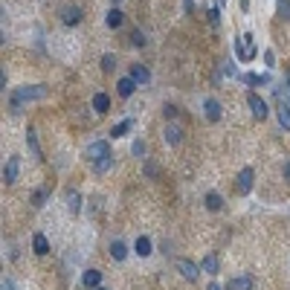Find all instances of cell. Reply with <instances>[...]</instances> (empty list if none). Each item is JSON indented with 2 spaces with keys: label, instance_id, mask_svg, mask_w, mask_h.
<instances>
[{
  "label": "cell",
  "instance_id": "obj_1",
  "mask_svg": "<svg viewBox=\"0 0 290 290\" xmlns=\"http://www.w3.org/2000/svg\"><path fill=\"white\" fill-rule=\"evenodd\" d=\"M46 84H26V87H21V90H15L12 93V102H9V110L15 116L21 113V104L23 102H35V99H44L46 96Z\"/></svg>",
  "mask_w": 290,
  "mask_h": 290
},
{
  "label": "cell",
  "instance_id": "obj_2",
  "mask_svg": "<svg viewBox=\"0 0 290 290\" xmlns=\"http://www.w3.org/2000/svg\"><path fill=\"white\" fill-rule=\"evenodd\" d=\"M255 52H258V46H255L253 32H241L235 38V55H238V61H253Z\"/></svg>",
  "mask_w": 290,
  "mask_h": 290
},
{
  "label": "cell",
  "instance_id": "obj_3",
  "mask_svg": "<svg viewBox=\"0 0 290 290\" xmlns=\"http://www.w3.org/2000/svg\"><path fill=\"white\" fill-rule=\"evenodd\" d=\"M174 267H177V273H180L186 281H195V278L200 276V267H197L195 261H189V258H177V261H174Z\"/></svg>",
  "mask_w": 290,
  "mask_h": 290
},
{
  "label": "cell",
  "instance_id": "obj_4",
  "mask_svg": "<svg viewBox=\"0 0 290 290\" xmlns=\"http://www.w3.org/2000/svg\"><path fill=\"white\" fill-rule=\"evenodd\" d=\"M84 154H87V160L90 162H99V160H104V157H110V145H107L104 139H99V142H90Z\"/></svg>",
  "mask_w": 290,
  "mask_h": 290
},
{
  "label": "cell",
  "instance_id": "obj_5",
  "mask_svg": "<svg viewBox=\"0 0 290 290\" xmlns=\"http://www.w3.org/2000/svg\"><path fill=\"white\" fill-rule=\"evenodd\" d=\"M81 18H84L81 6H73V3H70V6H64V9H61V23H64V26H79Z\"/></svg>",
  "mask_w": 290,
  "mask_h": 290
},
{
  "label": "cell",
  "instance_id": "obj_6",
  "mask_svg": "<svg viewBox=\"0 0 290 290\" xmlns=\"http://www.w3.org/2000/svg\"><path fill=\"white\" fill-rule=\"evenodd\" d=\"M247 104H250V110H253L255 119H267L270 110H267V102L258 96V93H250V96H247Z\"/></svg>",
  "mask_w": 290,
  "mask_h": 290
},
{
  "label": "cell",
  "instance_id": "obj_7",
  "mask_svg": "<svg viewBox=\"0 0 290 290\" xmlns=\"http://www.w3.org/2000/svg\"><path fill=\"white\" fill-rule=\"evenodd\" d=\"M81 284L87 290H99L102 287V270H96V267L84 270V273H81Z\"/></svg>",
  "mask_w": 290,
  "mask_h": 290
},
{
  "label": "cell",
  "instance_id": "obj_8",
  "mask_svg": "<svg viewBox=\"0 0 290 290\" xmlns=\"http://www.w3.org/2000/svg\"><path fill=\"white\" fill-rule=\"evenodd\" d=\"M253 168H241L238 171V183H235V189H238V195H250L253 192Z\"/></svg>",
  "mask_w": 290,
  "mask_h": 290
},
{
  "label": "cell",
  "instance_id": "obj_9",
  "mask_svg": "<svg viewBox=\"0 0 290 290\" xmlns=\"http://www.w3.org/2000/svg\"><path fill=\"white\" fill-rule=\"evenodd\" d=\"M137 87H139V84H137L134 79H131V76H122V79L116 81V93H119V99H131Z\"/></svg>",
  "mask_w": 290,
  "mask_h": 290
},
{
  "label": "cell",
  "instance_id": "obj_10",
  "mask_svg": "<svg viewBox=\"0 0 290 290\" xmlns=\"http://www.w3.org/2000/svg\"><path fill=\"white\" fill-rule=\"evenodd\" d=\"M18 171H21V160H18V157H9L6 165H3V183H15V180H18Z\"/></svg>",
  "mask_w": 290,
  "mask_h": 290
},
{
  "label": "cell",
  "instance_id": "obj_11",
  "mask_svg": "<svg viewBox=\"0 0 290 290\" xmlns=\"http://www.w3.org/2000/svg\"><path fill=\"white\" fill-rule=\"evenodd\" d=\"M203 110H206V119H209V122H218L220 116H223V107H220V102H218V99H212V96L203 102Z\"/></svg>",
  "mask_w": 290,
  "mask_h": 290
},
{
  "label": "cell",
  "instance_id": "obj_12",
  "mask_svg": "<svg viewBox=\"0 0 290 290\" xmlns=\"http://www.w3.org/2000/svg\"><path fill=\"white\" fill-rule=\"evenodd\" d=\"M226 290H253V278L247 276V273H241V276L229 278V284H226Z\"/></svg>",
  "mask_w": 290,
  "mask_h": 290
},
{
  "label": "cell",
  "instance_id": "obj_13",
  "mask_svg": "<svg viewBox=\"0 0 290 290\" xmlns=\"http://www.w3.org/2000/svg\"><path fill=\"white\" fill-rule=\"evenodd\" d=\"M93 110L99 116L107 113V110H110V96H107V93H96V96H93Z\"/></svg>",
  "mask_w": 290,
  "mask_h": 290
},
{
  "label": "cell",
  "instance_id": "obj_14",
  "mask_svg": "<svg viewBox=\"0 0 290 290\" xmlns=\"http://www.w3.org/2000/svg\"><path fill=\"white\" fill-rule=\"evenodd\" d=\"M131 79L137 81V84H148L151 81L148 67H145V64H134V67H131Z\"/></svg>",
  "mask_w": 290,
  "mask_h": 290
},
{
  "label": "cell",
  "instance_id": "obj_15",
  "mask_svg": "<svg viewBox=\"0 0 290 290\" xmlns=\"http://www.w3.org/2000/svg\"><path fill=\"white\" fill-rule=\"evenodd\" d=\"M32 250H35V255H46V253H49V241H46L44 232H35V235H32Z\"/></svg>",
  "mask_w": 290,
  "mask_h": 290
},
{
  "label": "cell",
  "instance_id": "obj_16",
  "mask_svg": "<svg viewBox=\"0 0 290 290\" xmlns=\"http://www.w3.org/2000/svg\"><path fill=\"white\" fill-rule=\"evenodd\" d=\"M110 258H113V261H125V258H128V244L119 241V238L110 241Z\"/></svg>",
  "mask_w": 290,
  "mask_h": 290
},
{
  "label": "cell",
  "instance_id": "obj_17",
  "mask_svg": "<svg viewBox=\"0 0 290 290\" xmlns=\"http://www.w3.org/2000/svg\"><path fill=\"white\" fill-rule=\"evenodd\" d=\"M165 142H168V145H180V142H183V128L168 125L165 128Z\"/></svg>",
  "mask_w": 290,
  "mask_h": 290
},
{
  "label": "cell",
  "instance_id": "obj_18",
  "mask_svg": "<svg viewBox=\"0 0 290 290\" xmlns=\"http://www.w3.org/2000/svg\"><path fill=\"white\" fill-rule=\"evenodd\" d=\"M203 203H206L209 212H220V209H223V197H220L218 192H209V195L203 197Z\"/></svg>",
  "mask_w": 290,
  "mask_h": 290
},
{
  "label": "cell",
  "instance_id": "obj_19",
  "mask_svg": "<svg viewBox=\"0 0 290 290\" xmlns=\"http://www.w3.org/2000/svg\"><path fill=\"white\" fill-rule=\"evenodd\" d=\"M134 253L137 255H142V258H148L154 250H151V238H145V235H139L137 238V244H134Z\"/></svg>",
  "mask_w": 290,
  "mask_h": 290
},
{
  "label": "cell",
  "instance_id": "obj_20",
  "mask_svg": "<svg viewBox=\"0 0 290 290\" xmlns=\"http://www.w3.org/2000/svg\"><path fill=\"white\" fill-rule=\"evenodd\" d=\"M122 21H125V15H122V9H116V6L107 12V18H104V23H107L110 29H119V26H122Z\"/></svg>",
  "mask_w": 290,
  "mask_h": 290
},
{
  "label": "cell",
  "instance_id": "obj_21",
  "mask_svg": "<svg viewBox=\"0 0 290 290\" xmlns=\"http://www.w3.org/2000/svg\"><path fill=\"white\" fill-rule=\"evenodd\" d=\"M238 79L244 84H270V76H258V73H241Z\"/></svg>",
  "mask_w": 290,
  "mask_h": 290
},
{
  "label": "cell",
  "instance_id": "obj_22",
  "mask_svg": "<svg viewBox=\"0 0 290 290\" xmlns=\"http://www.w3.org/2000/svg\"><path fill=\"white\" fill-rule=\"evenodd\" d=\"M128 131H131V119H122V122H116V125L110 128V137H113V139H122Z\"/></svg>",
  "mask_w": 290,
  "mask_h": 290
},
{
  "label": "cell",
  "instance_id": "obj_23",
  "mask_svg": "<svg viewBox=\"0 0 290 290\" xmlns=\"http://www.w3.org/2000/svg\"><path fill=\"white\" fill-rule=\"evenodd\" d=\"M278 125L284 128V131H290V104H278Z\"/></svg>",
  "mask_w": 290,
  "mask_h": 290
},
{
  "label": "cell",
  "instance_id": "obj_24",
  "mask_svg": "<svg viewBox=\"0 0 290 290\" xmlns=\"http://www.w3.org/2000/svg\"><path fill=\"white\" fill-rule=\"evenodd\" d=\"M218 258H215V255H206V258H203V264H200V270H203V273H209V276H215V273H218Z\"/></svg>",
  "mask_w": 290,
  "mask_h": 290
},
{
  "label": "cell",
  "instance_id": "obj_25",
  "mask_svg": "<svg viewBox=\"0 0 290 290\" xmlns=\"http://www.w3.org/2000/svg\"><path fill=\"white\" fill-rule=\"evenodd\" d=\"M67 209L73 212V215H79V212H81V195H79V192H70V195H67Z\"/></svg>",
  "mask_w": 290,
  "mask_h": 290
},
{
  "label": "cell",
  "instance_id": "obj_26",
  "mask_svg": "<svg viewBox=\"0 0 290 290\" xmlns=\"http://www.w3.org/2000/svg\"><path fill=\"white\" fill-rule=\"evenodd\" d=\"M26 145H29V151H32L35 157H41V145H38V137H35V128L26 131Z\"/></svg>",
  "mask_w": 290,
  "mask_h": 290
},
{
  "label": "cell",
  "instance_id": "obj_27",
  "mask_svg": "<svg viewBox=\"0 0 290 290\" xmlns=\"http://www.w3.org/2000/svg\"><path fill=\"white\" fill-rule=\"evenodd\" d=\"M46 197H49V192H46V189H35L32 206H35V209H44V206H46Z\"/></svg>",
  "mask_w": 290,
  "mask_h": 290
},
{
  "label": "cell",
  "instance_id": "obj_28",
  "mask_svg": "<svg viewBox=\"0 0 290 290\" xmlns=\"http://www.w3.org/2000/svg\"><path fill=\"white\" fill-rule=\"evenodd\" d=\"M110 165H113V154H110V157H104V160H99V162H93V171H96V174H104Z\"/></svg>",
  "mask_w": 290,
  "mask_h": 290
},
{
  "label": "cell",
  "instance_id": "obj_29",
  "mask_svg": "<svg viewBox=\"0 0 290 290\" xmlns=\"http://www.w3.org/2000/svg\"><path fill=\"white\" fill-rule=\"evenodd\" d=\"M276 96H278L284 104H290V76H287V81H284L281 87H276Z\"/></svg>",
  "mask_w": 290,
  "mask_h": 290
},
{
  "label": "cell",
  "instance_id": "obj_30",
  "mask_svg": "<svg viewBox=\"0 0 290 290\" xmlns=\"http://www.w3.org/2000/svg\"><path fill=\"white\" fill-rule=\"evenodd\" d=\"M113 67H116V55L104 52V55H102V70H104V73H113Z\"/></svg>",
  "mask_w": 290,
  "mask_h": 290
},
{
  "label": "cell",
  "instance_id": "obj_31",
  "mask_svg": "<svg viewBox=\"0 0 290 290\" xmlns=\"http://www.w3.org/2000/svg\"><path fill=\"white\" fill-rule=\"evenodd\" d=\"M206 18H209V23H212V26H218V23H220V6H212Z\"/></svg>",
  "mask_w": 290,
  "mask_h": 290
},
{
  "label": "cell",
  "instance_id": "obj_32",
  "mask_svg": "<svg viewBox=\"0 0 290 290\" xmlns=\"http://www.w3.org/2000/svg\"><path fill=\"white\" fill-rule=\"evenodd\" d=\"M131 44H134V46H145V35L139 32V29H134V32H131Z\"/></svg>",
  "mask_w": 290,
  "mask_h": 290
},
{
  "label": "cell",
  "instance_id": "obj_33",
  "mask_svg": "<svg viewBox=\"0 0 290 290\" xmlns=\"http://www.w3.org/2000/svg\"><path fill=\"white\" fill-rule=\"evenodd\" d=\"M142 154H145V142L137 139V142H134V157H142Z\"/></svg>",
  "mask_w": 290,
  "mask_h": 290
},
{
  "label": "cell",
  "instance_id": "obj_34",
  "mask_svg": "<svg viewBox=\"0 0 290 290\" xmlns=\"http://www.w3.org/2000/svg\"><path fill=\"white\" fill-rule=\"evenodd\" d=\"M162 113H165V119H174V116H177V107H174V104H165Z\"/></svg>",
  "mask_w": 290,
  "mask_h": 290
},
{
  "label": "cell",
  "instance_id": "obj_35",
  "mask_svg": "<svg viewBox=\"0 0 290 290\" xmlns=\"http://www.w3.org/2000/svg\"><path fill=\"white\" fill-rule=\"evenodd\" d=\"M264 61H267V67H273V64H276V55H273V49H267V52H264Z\"/></svg>",
  "mask_w": 290,
  "mask_h": 290
},
{
  "label": "cell",
  "instance_id": "obj_36",
  "mask_svg": "<svg viewBox=\"0 0 290 290\" xmlns=\"http://www.w3.org/2000/svg\"><path fill=\"white\" fill-rule=\"evenodd\" d=\"M145 174H148V177H157V165H154V162H145Z\"/></svg>",
  "mask_w": 290,
  "mask_h": 290
},
{
  "label": "cell",
  "instance_id": "obj_37",
  "mask_svg": "<svg viewBox=\"0 0 290 290\" xmlns=\"http://www.w3.org/2000/svg\"><path fill=\"white\" fill-rule=\"evenodd\" d=\"M0 290H15V281H12V278H3V287Z\"/></svg>",
  "mask_w": 290,
  "mask_h": 290
},
{
  "label": "cell",
  "instance_id": "obj_38",
  "mask_svg": "<svg viewBox=\"0 0 290 290\" xmlns=\"http://www.w3.org/2000/svg\"><path fill=\"white\" fill-rule=\"evenodd\" d=\"M284 180H290V160L284 162Z\"/></svg>",
  "mask_w": 290,
  "mask_h": 290
},
{
  "label": "cell",
  "instance_id": "obj_39",
  "mask_svg": "<svg viewBox=\"0 0 290 290\" xmlns=\"http://www.w3.org/2000/svg\"><path fill=\"white\" fill-rule=\"evenodd\" d=\"M192 3H195V0H183V9L189 12V9H192Z\"/></svg>",
  "mask_w": 290,
  "mask_h": 290
},
{
  "label": "cell",
  "instance_id": "obj_40",
  "mask_svg": "<svg viewBox=\"0 0 290 290\" xmlns=\"http://www.w3.org/2000/svg\"><path fill=\"white\" fill-rule=\"evenodd\" d=\"M209 290H226V287H220V284H215V281H212V284H209Z\"/></svg>",
  "mask_w": 290,
  "mask_h": 290
},
{
  "label": "cell",
  "instance_id": "obj_41",
  "mask_svg": "<svg viewBox=\"0 0 290 290\" xmlns=\"http://www.w3.org/2000/svg\"><path fill=\"white\" fill-rule=\"evenodd\" d=\"M119 3H122V0H113V6H116V9H119Z\"/></svg>",
  "mask_w": 290,
  "mask_h": 290
},
{
  "label": "cell",
  "instance_id": "obj_42",
  "mask_svg": "<svg viewBox=\"0 0 290 290\" xmlns=\"http://www.w3.org/2000/svg\"><path fill=\"white\" fill-rule=\"evenodd\" d=\"M99 290H107V287H99Z\"/></svg>",
  "mask_w": 290,
  "mask_h": 290
},
{
  "label": "cell",
  "instance_id": "obj_43",
  "mask_svg": "<svg viewBox=\"0 0 290 290\" xmlns=\"http://www.w3.org/2000/svg\"><path fill=\"white\" fill-rule=\"evenodd\" d=\"M220 3H223V0H220Z\"/></svg>",
  "mask_w": 290,
  "mask_h": 290
}]
</instances>
